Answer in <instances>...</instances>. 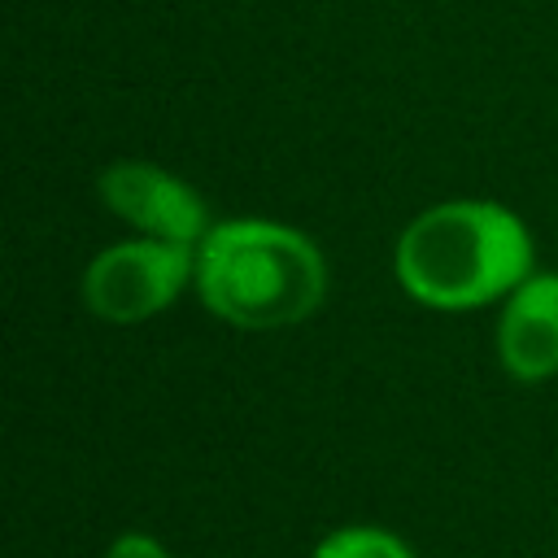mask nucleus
Returning <instances> with one entry per match:
<instances>
[{"instance_id": "nucleus-1", "label": "nucleus", "mask_w": 558, "mask_h": 558, "mask_svg": "<svg viewBox=\"0 0 558 558\" xmlns=\"http://www.w3.org/2000/svg\"><path fill=\"white\" fill-rule=\"evenodd\" d=\"M532 275L527 227L493 201H445L423 209L397 240L401 288L436 310H471L514 292Z\"/></svg>"}, {"instance_id": "nucleus-2", "label": "nucleus", "mask_w": 558, "mask_h": 558, "mask_svg": "<svg viewBox=\"0 0 558 558\" xmlns=\"http://www.w3.org/2000/svg\"><path fill=\"white\" fill-rule=\"evenodd\" d=\"M201 301L248 331L292 327L323 305L327 266L310 235L279 222H218L196 244Z\"/></svg>"}, {"instance_id": "nucleus-3", "label": "nucleus", "mask_w": 558, "mask_h": 558, "mask_svg": "<svg viewBox=\"0 0 558 558\" xmlns=\"http://www.w3.org/2000/svg\"><path fill=\"white\" fill-rule=\"evenodd\" d=\"M196 279V248L170 240H122L92 257L83 296L105 323H144Z\"/></svg>"}, {"instance_id": "nucleus-4", "label": "nucleus", "mask_w": 558, "mask_h": 558, "mask_svg": "<svg viewBox=\"0 0 558 558\" xmlns=\"http://www.w3.org/2000/svg\"><path fill=\"white\" fill-rule=\"evenodd\" d=\"M100 196L122 222H131L148 240H170V244L196 248L209 235V214H205L201 192L161 166L118 161L100 174Z\"/></svg>"}, {"instance_id": "nucleus-5", "label": "nucleus", "mask_w": 558, "mask_h": 558, "mask_svg": "<svg viewBox=\"0 0 558 558\" xmlns=\"http://www.w3.org/2000/svg\"><path fill=\"white\" fill-rule=\"evenodd\" d=\"M501 366L523 379H549L558 371V275H527L501 314L497 327Z\"/></svg>"}, {"instance_id": "nucleus-6", "label": "nucleus", "mask_w": 558, "mask_h": 558, "mask_svg": "<svg viewBox=\"0 0 558 558\" xmlns=\"http://www.w3.org/2000/svg\"><path fill=\"white\" fill-rule=\"evenodd\" d=\"M314 558H414L392 532L384 527H336L318 541Z\"/></svg>"}, {"instance_id": "nucleus-7", "label": "nucleus", "mask_w": 558, "mask_h": 558, "mask_svg": "<svg viewBox=\"0 0 558 558\" xmlns=\"http://www.w3.org/2000/svg\"><path fill=\"white\" fill-rule=\"evenodd\" d=\"M105 558H170V554H166L161 541H153L148 532H122V536L109 545Z\"/></svg>"}]
</instances>
